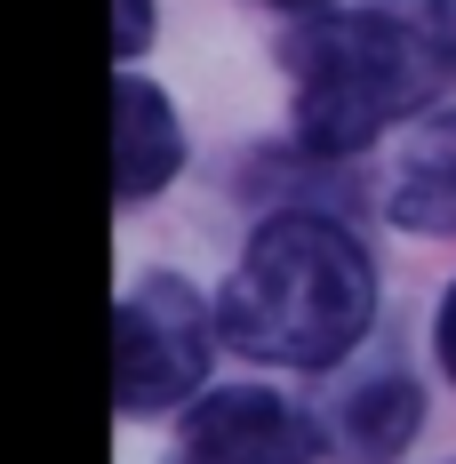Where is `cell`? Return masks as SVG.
Listing matches in <instances>:
<instances>
[{
	"mask_svg": "<svg viewBox=\"0 0 456 464\" xmlns=\"http://www.w3.org/2000/svg\"><path fill=\"white\" fill-rule=\"evenodd\" d=\"M368 321H376V265L320 208L265 217L217 296V336L265 369H336L368 336Z\"/></svg>",
	"mask_w": 456,
	"mask_h": 464,
	"instance_id": "obj_2",
	"label": "cell"
},
{
	"mask_svg": "<svg viewBox=\"0 0 456 464\" xmlns=\"http://www.w3.org/2000/svg\"><path fill=\"white\" fill-rule=\"evenodd\" d=\"M160 464H320V417L273 384H225L184 409L177 449Z\"/></svg>",
	"mask_w": 456,
	"mask_h": 464,
	"instance_id": "obj_4",
	"label": "cell"
},
{
	"mask_svg": "<svg viewBox=\"0 0 456 464\" xmlns=\"http://www.w3.org/2000/svg\"><path fill=\"white\" fill-rule=\"evenodd\" d=\"M217 353V313L169 273H144L112 304V401L129 417H160L177 401H200V376Z\"/></svg>",
	"mask_w": 456,
	"mask_h": 464,
	"instance_id": "obj_3",
	"label": "cell"
},
{
	"mask_svg": "<svg viewBox=\"0 0 456 464\" xmlns=\"http://www.w3.org/2000/svg\"><path fill=\"white\" fill-rule=\"evenodd\" d=\"M144 33H152V0H112V48H121V56H137Z\"/></svg>",
	"mask_w": 456,
	"mask_h": 464,
	"instance_id": "obj_8",
	"label": "cell"
},
{
	"mask_svg": "<svg viewBox=\"0 0 456 464\" xmlns=\"http://www.w3.org/2000/svg\"><path fill=\"white\" fill-rule=\"evenodd\" d=\"M432 353H441V376L456 384V280H449V296H441V321H432Z\"/></svg>",
	"mask_w": 456,
	"mask_h": 464,
	"instance_id": "obj_9",
	"label": "cell"
},
{
	"mask_svg": "<svg viewBox=\"0 0 456 464\" xmlns=\"http://www.w3.org/2000/svg\"><path fill=\"white\" fill-rule=\"evenodd\" d=\"M416 417H424V401H416L409 376H368V384H353L344 409H336L344 464H393L416 440Z\"/></svg>",
	"mask_w": 456,
	"mask_h": 464,
	"instance_id": "obj_7",
	"label": "cell"
},
{
	"mask_svg": "<svg viewBox=\"0 0 456 464\" xmlns=\"http://www.w3.org/2000/svg\"><path fill=\"white\" fill-rule=\"evenodd\" d=\"M384 217L401 232L456 240V112L449 121H424L393 152V169H384Z\"/></svg>",
	"mask_w": 456,
	"mask_h": 464,
	"instance_id": "obj_6",
	"label": "cell"
},
{
	"mask_svg": "<svg viewBox=\"0 0 456 464\" xmlns=\"http://www.w3.org/2000/svg\"><path fill=\"white\" fill-rule=\"evenodd\" d=\"M288 72H296V144L344 160L393 121H416L456 81V0L320 8L288 41Z\"/></svg>",
	"mask_w": 456,
	"mask_h": 464,
	"instance_id": "obj_1",
	"label": "cell"
},
{
	"mask_svg": "<svg viewBox=\"0 0 456 464\" xmlns=\"http://www.w3.org/2000/svg\"><path fill=\"white\" fill-rule=\"evenodd\" d=\"M177 169H184L177 104L152 81L121 72V89H112V185H121V200H152Z\"/></svg>",
	"mask_w": 456,
	"mask_h": 464,
	"instance_id": "obj_5",
	"label": "cell"
},
{
	"mask_svg": "<svg viewBox=\"0 0 456 464\" xmlns=\"http://www.w3.org/2000/svg\"><path fill=\"white\" fill-rule=\"evenodd\" d=\"M273 8H313V16H320V8H328V0H273Z\"/></svg>",
	"mask_w": 456,
	"mask_h": 464,
	"instance_id": "obj_10",
	"label": "cell"
}]
</instances>
